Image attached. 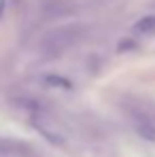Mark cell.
<instances>
[{
  "label": "cell",
  "instance_id": "obj_2",
  "mask_svg": "<svg viewBox=\"0 0 155 157\" xmlns=\"http://www.w3.org/2000/svg\"><path fill=\"white\" fill-rule=\"evenodd\" d=\"M28 119H30V125L38 132L45 140H49L55 147H68V142L72 138V130L49 106H45L41 102L32 110H28Z\"/></svg>",
  "mask_w": 155,
  "mask_h": 157
},
{
  "label": "cell",
  "instance_id": "obj_7",
  "mask_svg": "<svg viewBox=\"0 0 155 157\" xmlns=\"http://www.w3.org/2000/svg\"><path fill=\"white\" fill-rule=\"evenodd\" d=\"M4 11H6V0H0V19H2Z\"/></svg>",
  "mask_w": 155,
  "mask_h": 157
},
{
  "label": "cell",
  "instance_id": "obj_4",
  "mask_svg": "<svg viewBox=\"0 0 155 157\" xmlns=\"http://www.w3.org/2000/svg\"><path fill=\"white\" fill-rule=\"evenodd\" d=\"M0 155L4 157H38L36 151L19 138H0Z\"/></svg>",
  "mask_w": 155,
  "mask_h": 157
},
{
  "label": "cell",
  "instance_id": "obj_5",
  "mask_svg": "<svg viewBox=\"0 0 155 157\" xmlns=\"http://www.w3.org/2000/svg\"><path fill=\"white\" fill-rule=\"evenodd\" d=\"M130 123H132L134 132H136L142 140L155 142V121L153 119H149L147 115H142V113H138V110H130Z\"/></svg>",
  "mask_w": 155,
  "mask_h": 157
},
{
  "label": "cell",
  "instance_id": "obj_6",
  "mask_svg": "<svg viewBox=\"0 0 155 157\" xmlns=\"http://www.w3.org/2000/svg\"><path fill=\"white\" fill-rule=\"evenodd\" d=\"M132 32L136 36H155V13L142 15L140 19H136L132 26Z\"/></svg>",
  "mask_w": 155,
  "mask_h": 157
},
{
  "label": "cell",
  "instance_id": "obj_1",
  "mask_svg": "<svg viewBox=\"0 0 155 157\" xmlns=\"http://www.w3.org/2000/svg\"><path fill=\"white\" fill-rule=\"evenodd\" d=\"M87 36V26L85 24H64L45 32L38 40V53L43 57H60L64 53H68L70 49H75L79 43Z\"/></svg>",
  "mask_w": 155,
  "mask_h": 157
},
{
  "label": "cell",
  "instance_id": "obj_3",
  "mask_svg": "<svg viewBox=\"0 0 155 157\" xmlns=\"http://www.w3.org/2000/svg\"><path fill=\"white\" fill-rule=\"evenodd\" d=\"M38 87L47 89V91H60V94H70L77 89V83L66 75L60 72H41L38 77L34 78Z\"/></svg>",
  "mask_w": 155,
  "mask_h": 157
}]
</instances>
